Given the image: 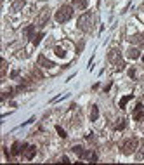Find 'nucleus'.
<instances>
[{
	"mask_svg": "<svg viewBox=\"0 0 144 165\" xmlns=\"http://www.w3.org/2000/svg\"><path fill=\"white\" fill-rule=\"evenodd\" d=\"M23 148H24V144H21V143H18V141H16V143L12 144V148H11V155H21L23 153Z\"/></svg>",
	"mask_w": 144,
	"mask_h": 165,
	"instance_id": "9",
	"label": "nucleus"
},
{
	"mask_svg": "<svg viewBox=\"0 0 144 165\" xmlns=\"http://www.w3.org/2000/svg\"><path fill=\"white\" fill-rule=\"evenodd\" d=\"M23 7V0H18V4H16V5H12V9H14V11H18V9H21Z\"/></svg>",
	"mask_w": 144,
	"mask_h": 165,
	"instance_id": "25",
	"label": "nucleus"
},
{
	"mask_svg": "<svg viewBox=\"0 0 144 165\" xmlns=\"http://www.w3.org/2000/svg\"><path fill=\"white\" fill-rule=\"evenodd\" d=\"M73 7L75 9H87V0H73Z\"/></svg>",
	"mask_w": 144,
	"mask_h": 165,
	"instance_id": "12",
	"label": "nucleus"
},
{
	"mask_svg": "<svg viewBox=\"0 0 144 165\" xmlns=\"http://www.w3.org/2000/svg\"><path fill=\"white\" fill-rule=\"evenodd\" d=\"M82 49H83V40H82V42H78V45H76V51H82Z\"/></svg>",
	"mask_w": 144,
	"mask_h": 165,
	"instance_id": "27",
	"label": "nucleus"
},
{
	"mask_svg": "<svg viewBox=\"0 0 144 165\" xmlns=\"http://www.w3.org/2000/svg\"><path fill=\"white\" fill-rule=\"evenodd\" d=\"M141 146H139V153H137V156H135V158H137V160H144V139L142 141H141Z\"/></svg>",
	"mask_w": 144,
	"mask_h": 165,
	"instance_id": "14",
	"label": "nucleus"
},
{
	"mask_svg": "<svg viewBox=\"0 0 144 165\" xmlns=\"http://www.w3.org/2000/svg\"><path fill=\"white\" fill-rule=\"evenodd\" d=\"M141 56V52H139V49H130V51H129V57H130V59H137V57Z\"/></svg>",
	"mask_w": 144,
	"mask_h": 165,
	"instance_id": "15",
	"label": "nucleus"
},
{
	"mask_svg": "<svg viewBox=\"0 0 144 165\" xmlns=\"http://www.w3.org/2000/svg\"><path fill=\"white\" fill-rule=\"evenodd\" d=\"M61 162H63V163H70V158H68V156H63Z\"/></svg>",
	"mask_w": 144,
	"mask_h": 165,
	"instance_id": "28",
	"label": "nucleus"
},
{
	"mask_svg": "<svg viewBox=\"0 0 144 165\" xmlns=\"http://www.w3.org/2000/svg\"><path fill=\"white\" fill-rule=\"evenodd\" d=\"M130 40H132V42H141V43H142L144 42V35H141V33L139 35H134Z\"/></svg>",
	"mask_w": 144,
	"mask_h": 165,
	"instance_id": "20",
	"label": "nucleus"
},
{
	"mask_svg": "<svg viewBox=\"0 0 144 165\" xmlns=\"http://www.w3.org/2000/svg\"><path fill=\"white\" fill-rule=\"evenodd\" d=\"M82 160H89V162H97V155L96 151H85L82 155Z\"/></svg>",
	"mask_w": 144,
	"mask_h": 165,
	"instance_id": "10",
	"label": "nucleus"
},
{
	"mask_svg": "<svg viewBox=\"0 0 144 165\" xmlns=\"http://www.w3.org/2000/svg\"><path fill=\"white\" fill-rule=\"evenodd\" d=\"M11 77H12V78H18L19 73H18V71H12V73H11Z\"/></svg>",
	"mask_w": 144,
	"mask_h": 165,
	"instance_id": "29",
	"label": "nucleus"
},
{
	"mask_svg": "<svg viewBox=\"0 0 144 165\" xmlns=\"http://www.w3.org/2000/svg\"><path fill=\"white\" fill-rule=\"evenodd\" d=\"M37 63H38V66H42V68H54V63L50 59H47L45 56H40Z\"/></svg>",
	"mask_w": 144,
	"mask_h": 165,
	"instance_id": "8",
	"label": "nucleus"
},
{
	"mask_svg": "<svg viewBox=\"0 0 144 165\" xmlns=\"http://www.w3.org/2000/svg\"><path fill=\"white\" fill-rule=\"evenodd\" d=\"M23 33H24V37H26V38H35V26H33V25L26 26Z\"/></svg>",
	"mask_w": 144,
	"mask_h": 165,
	"instance_id": "11",
	"label": "nucleus"
},
{
	"mask_svg": "<svg viewBox=\"0 0 144 165\" xmlns=\"http://www.w3.org/2000/svg\"><path fill=\"white\" fill-rule=\"evenodd\" d=\"M56 130H57V134L61 136V137H66V132H64V129H61V127H56Z\"/></svg>",
	"mask_w": 144,
	"mask_h": 165,
	"instance_id": "24",
	"label": "nucleus"
},
{
	"mask_svg": "<svg viewBox=\"0 0 144 165\" xmlns=\"http://www.w3.org/2000/svg\"><path fill=\"white\" fill-rule=\"evenodd\" d=\"M125 127H127V120H125V118H122V120L118 122V125H116V130H123V129H125Z\"/></svg>",
	"mask_w": 144,
	"mask_h": 165,
	"instance_id": "19",
	"label": "nucleus"
},
{
	"mask_svg": "<svg viewBox=\"0 0 144 165\" xmlns=\"http://www.w3.org/2000/svg\"><path fill=\"white\" fill-rule=\"evenodd\" d=\"M31 75H33V77H35L37 78V80H40V78H44V75H42V73H40V71H38V69H33V73H31Z\"/></svg>",
	"mask_w": 144,
	"mask_h": 165,
	"instance_id": "22",
	"label": "nucleus"
},
{
	"mask_svg": "<svg viewBox=\"0 0 144 165\" xmlns=\"http://www.w3.org/2000/svg\"><path fill=\"white\" fill-rule=\"evenodd\" d=\"M54 52H56V56H59V57H64V54H66V52H64V49H63V47H59V45H57V47L54 49Z\"/></svg>",
	"mask_w": 144,
	"mask_h": 165,
	"instance_id": "18",
	"label": "nucleus"
},
{
	"mask_svg": "<svg viewBox=\"0 0 144 165\" xmlns=\"http://www.w3.org/2000/svg\"><path fill=\"white\" fill-rule=\"evenodd\" d=\"M129 77H130V78H135V77H137V75H135V68H130V69H129Z\"/></svg>",
	"mask_w": 144,
	"mask_h": 165,
	"instance_id": "26",
	"label": "nucleus"
},
{
	"mask_svg": "<svg viewBox=\"0 0 144 165\" xmlns=\"http://www.w3.org/2000/svg\"><path fill=\"white\" fill-rule=\"evenodd\" d=\"M132 97H134V96H123V97H122V101H120V108H125V106H127V103H129V101H130L132 99Z\"/></svg>",
	"mask_w": 144,
	"mask_h": 165,
	"instance_id": "16",
	"label": "nucleus"
},
{
	"mask_svg": "<svg viewBox=\"0 0 144 165\" xmlns=\"http://www.w3.org/2000/svg\"><path fill=\"white\" fill-rule=\"evenodd\" d=\"M73 9L71 5H63V7L57 9V12H56V21L57 23H66V21H70L71 17H73Z\"/></svg>",
	"mask_w": 144,
	"mask_h": 165,
	"instance_id": "1",
	"label": "nucleus"
},
{
	"mask_svg": "<svg viewBox=\"0 0 144 165\" xmlns=\"http://www.w3.org/2000/svg\"><path fill=\"white\" fill-rule=\"evenodd\" d=\"M142 61H144V56H142Z\"/></svg>",
	"mask_w": 144,
	"mask_h": 165,
	"instance_id": "30",
	"label": "nucleus"
},
{
	"mask_svg": "<svg viewBox=\"0 0 144 165\" xmlns=\"http://www.w3.org/2000/svg\"><path fill=\"white\" fill-rule=\"evenodd\" d=\"M42 38H44V31L37 33V35H35V38H33V45H38V43L42 42Z\"/></svg>",
	"mask_w": 144,
	"mask_h": 165,
	"instance_id": "17",
	"label": "nucleus"
},
{
	"mask_svg": "<svg viewBox=\"0 0 144 165\" xmlns=\"http://www.w3.org/2000/svg\"><path fill=\"white\" fill-rule=\"evenodd\" d=\"M92 25H94V14L92 12H85L80 16L78 19V30L82 31H89L92 28Z\"/></svg>",
	"mask_w": 144,
	"mask_h": 165,
	"instance_id": "2",
	"label": "nucleus"
},
{
	"mask_svg": "<svg viewBox=\"0 0 144 165\" xmlns=\"http://www.w3.org/2000/svg\"><path fill=\"white\" fill-rule=\"evenodd\" d=\"M26 160H31L33 156L37 155V148L33 146V144H24V148H23V153H21Z\"/></svg>",
	"mask_w": 144,
	"mask_h": 165,
	"instance_id": "6",
	"label": "nucleus"
},
{
	"mask_svg": "<svg viewBox=\"0 0 144 165\" xmlns=\"http://www.w3.org/2000/svg\"><path fill=\"white\" fill-rule=\"evenodd\" d=\"M73 151H75V153H78L80 158H82V155L85 153V151H83V148H82V146H73Z\"/></svg>",
	"mask_w": 144,
	"mask_h": 165,
	"instance_id": "21",
	"label": "nucleus"
},
{
	"mask_svg": "<svg viewBox=\"0 0 144 165\" xmlns=\"http://www.w3.org/2000/svg\"><path fill=\"white\" fill-rule=\"evenodd\" d=\"M49 16H50V11H49L47 7L42 9V12H40L38 16H37V19H35V26H38V28L45 26V25H47V21H49Z\"/></svg>",
	"mask_w": 144,
	"mask_h": 165,
	"instance_id": "5",
	"label": "nucleus"
},
{
	"mask_svg": "<svg viewBox=\"0 0 144 165\" xmlns=\"http://www.w3.org/2000/svg\"><path fill=\"white\" fill-rule=\"evenodd\" d=\"M137 146H139V141L137 139H125L123 141V144H122V153L123 155H132V153L137 149Z\"/></svg>",
	"mask_w": 144,
	"mask_h": 165,
	"instance_id": "3",
	"label": "nucleus"
},
{
	"mask_svg": "<svg viewBox=\"0 0 144 165\" xmlns=\"http://www.w3.org/2000/svg\"><path fill=\"white\" fill-rule=\"evenodd\" d=\"M141 118H144V104L137 103V106L134 109V120H141Z\"/></svg>",
	"mask_w": 144,
	"mask_h": 165,
	"instance_id": "7",
	"label": "nucleus"
},
{
	"mask_svg": "<svg viewBox=\"0 0 144 165\" xmlns=\"http://www.w3.org/2000/svg\"><path fill=\"white\" fill-rule=\"evenodd\" d=\"M108 61L111 65H116L118 68H123V61H122V52L118 49H111L108 52Z\"/></svg>",
	"mask_w": 144,
	"mask_h": 165,
	"instance_id": "4",
	"label": "nucleus"
},
{
	"mask_svg": "<svg viewBox=\"0 0 144 165\" xmlns=\"http://www.w3.org/2000/svg\"><path fill=\"white\" fill-rule=\"evenodd\" d=\"M5 69H7V61H2V78L5 77Z\"/></svg>",
	"mask_w": 144,
	"mask_h": 165,
	"instance_id": "23",
	"label": "nucleus"
},
{
	"mask_svg": "<svg viewBox=\"0 0 144 165\" xmlns=\"http://www.w3.org/2000/svg\"><path fill=\"white\" fill-rule=\"evenodd\" d=\"M97 117H99V108H97L96 104H94V106H92V109H90V120H92V122H96Z\"/></svg>",
	"mask_w": 144,
	"mask_h": 165,
	"instance_id": "13",
	"label": "nucleus"
}]
</instances>
